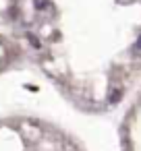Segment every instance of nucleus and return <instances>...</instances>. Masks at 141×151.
Listing matches in <instances>:
<instances>
[{
	"mask_svg": "<svg viewBox=\"0 0 141 151\" xmlns=\"http://www.w3.org/2000/svg\"><path fill=\"white\" fill-rule=\"evenodd\" d=\"M33 2H35V9H38V11L48 9V0H33Z\"/></svg>",
	"mask_w": 141,
	"mask_h": 151,
	"instance_id": "1",
	"label": "nucleus"
},
{
	"mask_svg": "<svg viewBox=\"0 0 141 151\" xmlns=\"http://www.w3.org/2000/svg\"><path fill=\"white\" fill-rule=\"evenodd\" d=\"M118 99H120V89H118V91H114V93H112V101H118Z\"/></svg>",
	"mask_w": 141,
	"mask_h": 151,
	"instance_id": "2",
	"label": "nucleus"
},
{
	"mask_svg": "<svg viewBox=\"0 0 141 151\" xmlns=\"http://www.w3.org/2000/svg\"><path fill=\"white\" fill-rule=\"evenodd\" d=\"M135 48H137V50L141 52V35H139V40H137V44H135Z\"/></svg>",
	"mask_w": 141,
	"mask_h": 151,
	"instance_id": "3",
	"label": "nucleus"
}]
</instances>
